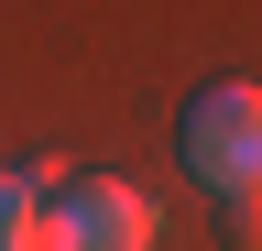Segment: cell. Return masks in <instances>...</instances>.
Listing matches in <instances>:
<instances>
[{
  "mask_svg": "<svg viewBox=\"0 0 262 251\" xmlns=\"http://www.w3.org/2000/svg\"><path fill=\"white\" fill-rule=\"evenodd\" d=\"M219 240L229 251H262V197H219Z\"/></svg>",
  "mask_w": 262,
  "mask_h": 251,
  "instance_id": "cell-4",
  "label": "cell"
},
{
  "mask_svg": "<svg viewBox=\"0 0 262 251\" xmlns=\"http://www.w3.org/2000/svg\"><path fill=\"white\" fill-rule=\"evenodd\" d=\"M164 208L131 175H66L44 197V251H153Z\"/></svg>",
  "mask_w": 262,
  "mask_h": 251,
  "instance_id": "cell-2",
  "label": "cell"
},
{
  "mask_svg": "<svg viewBox=\"0 0 262 251\" xmlns=\"http://www.w3.org/2000/svg\"><path fill=\"white\" fill-rule=\"evenodd\" d=\"M175 164L208 197H262V77H219L175 109Z\"/></svg>",
  "mask_w": 262,
  "mask_h": 251,
  "instance_id": "cell-1",
  "label": "cell"
},
{
  "mask_svg": "<svg viewBox=\"0 0 262 251\" xmlns=\"http://www.w3.org/2000/svg\"><path fill=\"white\" fill-rule=\"evenodd\" d=\"M77 175L55 164V153H33V164H0V251H44V197Z\"/></svg>",
  "mask_w": 262,
  "mask_h": 251,
  "instance_id": "cell-3",
  "label": "cell"
}]
</instances>
